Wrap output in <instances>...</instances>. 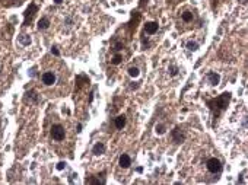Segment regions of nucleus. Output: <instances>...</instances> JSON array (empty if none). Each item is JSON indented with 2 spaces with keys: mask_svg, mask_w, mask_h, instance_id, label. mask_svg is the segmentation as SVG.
Returning <instances> with one entry per match:
<instances>
[{
  "mask_svg": "<svg viewBox=\"0 0 248 185\" xmlns=\"http://www.w3.org/2000/svg\"><path fill=\"white\" fill-rule=\"evenodd\" d=\"M229 101H231V92H223L222 95H219L218 98L207 101V105H209V108H210L214 118H218L223 111L226 110Z\"/></svg>",
  "mask_w": 248,
  "mask_h": 185,
  "instance_id": "1",
  "label": "nucleus"
},
{
  "mask_svg": "<svg viewBox=\"0 0 248 185\" xmlns=\"http://www.w3.org/2000/svg\"><path fill=\"white\" fill-rule=\"evenodd\" d=\"M206 166H207V171L212 173H220L222 172V162L216 157H210V159L206 162Z\"/></svg>",
  "mask_w": 248,
  "mask_h": 185,
  "instance_id": "2",
  "label": "nucleus"
},
{
  "mask_svg": "<svg viewBox=\"0 0 248 185\" xmlns=\"http://www.w3.org/2000/svg\"><path fill=\"white\" fill-rule=\"evenodd\" d=\"M64 136H66V133H64L63 126L54 124V126L51 127V137H53V140H55V141H61V140H64Z\"/></svg>",
  "mask_w": 248,
  "mask_h": 185,
  "instance_id": "3",
  "label": "nucleus"
},
{
  "mask_svg": "<svg viewBox=\"0 0 248 185\" xmlns=\"http://www.w3.org/2000/svg\"><path fill=\"white\" fill-rule=\"evenodd\" d=\"M38 12V6L35 3H31L29 6H28V9L25 10V13H24V16H25V21H24V25H28L31 21H32V18L35 16V13Z\"/></svg>",
  "mask_w": 248,
  "mask_h": 185,
  "instance_id": "4",
  "label": "nucleus"
},
{
  "mask_svg": "<svg viewBox=\"0 0 248 185\" xmlns=\"http://www.w3.org/2000/svg\"><path fill=\"white\" fill-rule=\"evenodd\" d=\"M42 83L45 85V86H51V85L55 83V75L51 72H45L44 75H42Z\"/></svg>",
  "mask_w": 248,
  "mask_h": 185,
  "instance_id": "5",
  "label": "nucleus"
},
{
  "mask_svg": "<svg viewBox=\"0 0 248 185\" xmlns=\"http://www.w3.org/2000/svg\"><path fill=\"white\" fill-rule=\"evenodd\" d=\"M207 80H209V83H210L212 86H218L219 82H220V76H219V73L209 72L207 73Z\"/></svg>",
  "mask_w": 248,
  "mask_h": 185,
  "instance_id": "6",
  "label": "nucleus"
},
{
  "mask_svg": "<svg viewBox=\"0 0 248 185\" xmlns=\"http://www.w3.org/2000/svg\"><path fill=\"white\" fill-rule=\"evenodd\" d=\"M159 25H158V22H146V25H145V31H146V34L152 35L155 34L156 31H158Z\"/></svg>",
  "mask_w": 248,
  "mask_h": 185,
  "instance_id": "7",
  "label": "nucleus"
},
{
  "mask_svg": "<svg viewBox=\"0 0 248 185\" xmlns=\"http://www.w3.org/2000/svg\"><path fill=\"white\" fill-rule=\"evenodd\" d=\"M92 153H93L95 156L104 155V153H105V144H104V143H99V141H98V143L92 147Z\"/></svg>",
  "mask_w": 248,
  "mask_h": 185,
  "instance_id": "8",
  "label": "nucleus"
},
{
  "mask_svg": "<svg viewBox=\"0 0 248 185\" xmlns=\"http://www.w3.org/2000/svg\"><path fill=\"white\" fill-rule=\"evenodd\" d=\"M118 163H120V166H121V168H129V166L131 165L130 156L126 155V153H123V155L120 156V160H118Z\"/></svg>",
  "mask_w": 248,
  "mask_h": 185,
  "instance_id": "9",
  "label": "nucleus"
},
{
  "mask_svg": "<svg viewBox=\"0 0 248 185\" xmlns=\"http://www.w3.org/2000/svg\"><path fill=\"white\" fill-rule=\"evenodd\" d=\"M37 28H38L40 31H45V29H48V28H50V19H48V18H41V19L38 21Z\"/></svg>",
  "mask_w": 248,
  "mask_h": 185,
  "instance_id": "10",
  "label": "nucleus"
},
{
  "mask_svg": "<svg viewBox=\"0 0 248 185\" xmlns=\"http://www.w3.org/2000/svg\"><path fill=\"white\" fill-rule=\"evenodd\" d=\"M18 41L21 42L24 47H29L31 42H32V39H31V37L28 34H21L19 37H18Z\"/></svg>",
  "mask_w": 248,
  "mask_h": 185,
  "instance_id": "11",
  "label": "nucleus"
},
{
  "mask_svg": "<svg viewBox=\"0 0 248 185\" xmlns=\"http://www.w3.org/2000/svg\"><path fill=\"white\" fill-rule=\"evenodd\" d=\"M114 124H115V127H117L118 130H123L124 126H126V115H118V117L115 118Z\"/></svg>",
  "mask_w": 248,
  "mask_h": 185,
  "instance_id": "12",
  "label": "nucleus"
},
{
  "mask_svg": "<svg viewBox=\"0 0 248 185\" xmlns=\"http://www.w3.org/2000/svg\"><path fill=\"white\" fill-rule=\"evenodd\" d=\"M185 47H187V50L188 51H197L198 50V44L196 41H188L187 44H185Z\"/></svg>",
  "mask_w": 248,
  "mask_h": 185,
  "instance_id": "13",
  "label": "nucleus"
},
{
  "mask_svg": "<svg viewBox=\"0 0 248 185\" xmlns=\"http://www.w3.org/2000/svg\"><path fill=\"white\" fill-rule=\"evenodd\" d=\"M172 136H174V140H175L177 143H181V141L184 140V134H180V133H178V128H175V130L172 131Z\"/></svg>",
  "mask_w": 248,
  "mask_h": 185,
  "instance_id": "14",
  "label": "nucleus"
},
{
  "mask_svg": "<svg viewBox=\"0 0 248 185\" xmlns=\"http://www.w3.org/2000/svg\"><path fill=\"white\" fill-rule=\"evenodd\" d=\"M127 72H129V76H131V77H139L140 75V70L137 67H130Z\"/></svg>",
  "mask_w": 248,
  "mask_h": 185,
  "instance_id": "15",
  "label": "nucleus"
},
{
  "mask_svg": "<svg viewBox=\"0 0 248 185\" xmlns=\"http://www.w3.org/2000/svg\"><path fill=\"white\" fill-rule=\"evenodd\" d=\"M165 131H166V128H165L164 124H158V126L155 127V133H156V134L162 136V134H165Z\"/></svg>",
  "mask_w": 248,
  "mask_h": 185,
  "instance_id": "16",
  "label": "nucleus"
},
{
  "mask_svg": "<svg viewBox=\"0 0 248 185\" xmlns=\"http://www.w3.org/2000/svg\"><path fill=\"white\" fill-rule=\"evenodd\" d=\"M178 72H180V70H178L177 66H174V64H171V66H169L168 73H169V76H171V77H174V76H177V75H178Z\"/></svg>",
  "mask_w": 248,
  "mask_h": 185,
  "instance_id": "17",
  "label": "nucleus"
},
{
  "mask_svg": "<svg viewBox=\"0 0 248 185\" xmlns=\"http://www.w3.org/2000/svg\"><path fill=\"white\" fill-rule=\"evenodd\" d=\"M181 18H182V21H184V22H191V21H193V13H191V12H184L182 15H181Z\"/></svg>",
  "mask_w": 248,
  "mask_h": 185,
  "instance_id": "18",
  "label": "nucleus"
},
{
  "mask_svg": "<svg viewBox=\"0 0 248 185\" xmlns=\"http://www.w3.org/2000/svg\"><path fill=\"white\" fill-rule=\"evenodd\" d=\"M121 61H123V55L121 54H115L113 59H111V63H113V64H120Z\"/></svg>",
  "mask_w": 248,
  "mask_h": 185,
  "instance_id": "19",
  "label": "nucleus"
},
{
  "mask_svg": "<svg viewBox=\"0 0 248 185\" xmlns=\"http://www.w3.org/2000/svg\"><path fill=\"white\" fill-rule=\"evenodd\" d=\"M26 95H28V98H31L34 102H38V96H37V92H35V90H31V92H28Z\"/></svg>",
  "mask_w": 248,
  "mask_h": 185,
  "instance_id": "20",
  "label": "nucleus"
},
{
  "mask_svg": "<svg viewBox=\"0 0 248 185\" xmlns=\"http://www.w3.org/2000/svg\"><path fill=\"white\" fill-rule=\"evenodd\" d=\"M55 168H57V171H63L66 168V162H59V163L55 165Z\"/></svg>",
  "mask_w": 248,
  "mask_h": 185,
  "instance_id": "21",
  "label": "nucleus"
},
{
  "mask_svg": "<svg viewBox=\"0 0 248 185\" xmlns=\"http://www.w3.org/2000/svg\"><path fill=\"white\" fill-rule=\"evenodd\" d=\"M28 75H29V77H35V76H37V67L29 69V72H28Z\"/></svg>",
  "mask_w": 248,
  "mask_h": 185,
  "instance_id": "22",
  "label": "nucleus"
},
{
  "mask_svg": "<svg viewBox=\"0 0 248 185\" xmlns=\"http://www.w3.org/2000/svg\"><path fill=\"white\" fill-rule=\"evenodd\" d=\"M51 54L55 55V57H59L60 55V51L57 50V47H51Z\"/></svg>",
  "mask_w": 248,
  "mask_h": 185,
  "instance_id": "23",
  "label": "nucleus"
},
{
  "mask_svg": "<svg viewBox=\"0 0 248 185\" xmlns=\"http://www.w3.org/2000/svg\"><path fill=\"white\" fill-rule=\"evenodd\" d=\"M121 48H123V44H121V42H117V44H115V48H114V50H115V51H120Z\"/></svg>",
  "mask_w": 248,
  "mask_h": 185,
  "instance_id": "24",
  "label": "nucleus"
},
{
  "mask_svg": "<svg viewBox=\"0 0 248 185\" xmlns=\"http://www.w3.org/2000/svg\"><path fill=\"white\" fill-rule=\"evenodd\" d=\"M88 101H89V102H92V101H93V90H92V92H91V93H89Z\"/></svg>",
  "mask_w": 248,
  "mask_h": 185,
  "instance_id": "25",
  "label": "nucleus"
},
{
  "mask_svg": "<svg viewBox=\"0 0 248 185\" xmlns=\"http://www.w3.org/2000/svg\"><path fill=\"white\" fill-rule=\"evenodd\" d=\"M136 172H139V173H142V172H143V168H142V166H139V168L136 169Z\"/></svg>",
  "mask_w": 248,
  "mask_h": 185,
  "instance_id": "26",
  "label": "nucleus"
},
{
  "mask_svg": "<svg viewBox=\"0 0 248 185\" xmlns=\"http://www.w3.org/2000/svg\"><path fill=\"white\" fill-rule=\"evenodd\" d=\"M82 131V124H77V133H80Z\"/></svg>",
  "mask_w": 248,
  "mask_h": 185,
  "instance_id": "27",
  "label": "nucleus"
},
{
  "mask_svg": "<svg viewBox=\"0 0 248 185\" xmlns=\"http://www.w3.org/2000/svg\"><path fill=\"white\" fill-rule=\"evenodd\" d=\"M54 3L55 4H61V3H63V0H54Z\"/></svg>",
  "mask_w": 248,
  "mask_h": 185,
  "instance_id": "28",
  "label": "nucleus"
},
{
  "mask_svg": "<svg viewBox=\"0 0 248 185\" xmlns=\"http://www.w3.org/2000/svg\"><path fill=\"white\" fill-rule=\"evenodd\" d=\"M244 2H245V0H244Z\"/></svg>",
  "mask_w": 248,
  "mask_h": 185,
  "instance_id": "29",
  "label": "nucleus"
}]
</instances>
